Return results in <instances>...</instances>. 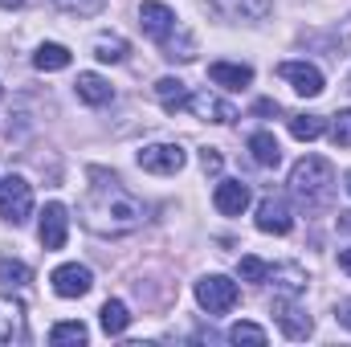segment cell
I'll list each match as a JSON object with an SVG mask.
<instances>
[{
  "mask_svg": "<svg viewBox=\"0 0 351 347\" xmlns=\"http://www.w3.org/2000/svg\"><path fill=\"white\" fill-rule=\"evenodd\" d=\"M90 176H94L98 184H90L86 200H82V221H86L94 233H102V237L135 233V229L143 225V204H139L114 176L98 172V168Z\"/></svg>",
  "mask_w": 351,
  "mask_h": 347,
  "instance_id": "6da1fadb",
  "label": "cell"
},
{
  "mask_svg": "<svg viewBox=\"0 0 351 347\" xmlns=\"http://www.w3.org/2000/svg\"><path fill=\"white\" fill-rule=\"evenodd\" d=\"M335 188V168L323 160V156H302L290 172V192L302 200V204H323Z\"/></svg>",
  "mask_w": 351,
  "mask_h": 347,
  "instance_id": "7a4b0ae2",
  "label": "cell"
},
{
  "mask_svg": "<svg viewBox=\"0 0 351 347\" xmlns=\"http://www.w3.org/2000/svg\"><path fill=\"white\" fill-rule=\"evenodd\" d=\"M237 298H241V290H237V282L225 278V274H204V278L196 282V302H200L208 315H225V311H233Z\"/></svg>",
  "mask_w": 351,
  "mask_h": 347,
  "instance_id": "3957f363",
  "label": "cell"
},
{
  "mask_svg": "<svg viewBox=\"0 0 351 347\" xmlns=\"http://www.w3.org/2000/svg\"><path fill=\"white\" fill-rule=\"evenodd\" d=\"M33 213V184L25 176H8L0 180V221L8 225H25Z\"/></svg>",
  "mask_w": 351,
  "mask_h": 347,
  "instance_id": "277c9868",
  "label": "cell"
},
{
  "mask_svg": "<svg viewBox=\"0 0 351 347\" xmlns=\"http://www.w3.org/2000/svg\"><path fill=\"white\" fill-rule=\"evenodd\" d=\"M184 164H188V152L180 143H147L139 152V168L152 176H176Z\"/></svg>",
  "mask_w": 351,
  "mask_h": 347,
  "instance_id": "5b68a950",
  "label": "cell"
},
{
  "mask_svg": "<svg viewBox=\"0 0 351 347\" xmlns=\"http://www.w3.org/2000/svg\"><path fill=\"white\" fill-rule=\"evenodd\" d=\"M274 319H278L286 339H311L315 335V319L298 307V298H274Z\"/></svg>",
  "mask_w": 351,
  "mask_h": 347,
  "instance_id": "8992f818",
  "label": "cell"
},
{
  "mask_svg": "<svg viewBox=\"0 0 351 347\" xmlns=\"http://www.w3.org/2000/svg\"><path fill=\"white\" fill-rule=\"evenodd\" d=\"M37 237H41V246H45V250H62V246H66V237H70V213H66V204L49 200V204L41 208Z\"/></svg>",
  "mask_w": 351,
  "mask_h": 347,
  "instance_id": "52a82bcc",
  "label": "cell"
},
{
  "mask_svg": "<svg viewBox=\"0 0 351 347\" xmlns=\"http://www.w3.org/2000/svg\"><path fill=\"white\" fill-rule=\"evenodd\" d=\"M49 282H53V294L82 298V294H90V286H94V274H90L86 265H78V261H66V265H58L49 274Z\"/></svg>",
  "mask_w": 351,
  "mask_h": 347,
  "instance_id": "ba28073f",
  "label": "cell"
},
{
  "mask_svg": "<svg viewBox=\"0 0 351 347\" xmlns=\"http://www.w3.org/2000/svg\"><path fill=\"white\" fill-rule=\"evenodd\" d=\"M278 74L298 90L302 98H315V94H323V86H327V82H323V70H319V66H311V62H282V66H278Z\"/></svg>",
  "mask_w": 351,
  "mask_h": 347,
  "instance_id": "9c48e42d",
  "label": "cell"
},
{
  "mask_svg": "<svg viewBox=\"0 0 351 347\" xmlns=\"http://www.w3.org/2000/svg\"><path fill=\"white\" fill-rule=\"evenodd\" d=\"M258 229L262 233H274V237H286L294 229V217H290V204L282 196H265L258 204Z\"/></svg>",
  "mask_w": 351,
  "mask_h": 347,
  "instance_id": "30bf717a",
  "label": "cell"
},
{
  "mask_svg": "<svg viewBox=\"0 0 351 347\" xmlns=\"http://www.w3.org/2000/svg\"><path fill=\"white\" fill-rule=\"evenodd\" d=\"M265 282L278 290V298H298L306 290V270L298 261H282V265H269Z\"/></svg>",
  "mask_w": 351,
  "mask_h": 347,
  "instance_id": "8fae6325",
  "label": "cell"
},
{
  "mask_svg": "<svg viewBox=\"0 0 351 347\" xmlns=\"http://www.w3.org/2000/svg\"><path fill=\"white\" fill-rule=\"evenodd\" d=\"M139 25H143L147 37L164 41V37L176 29V12L168 8V4H160V0H143V4H139Z\"/></svg>",
  "mask_w": 351,
  "mask_h": 347,
  "instance_id": "7c38bea8",
  "label": "cell"
},
{
  "mask_svg": "<svg viewBox=\"0 0 351 347\" xmlns=\"http://www.w3.org/2000/svg\"><path fill=\"white\" fill-rule=\"evenodd\" d=\"M184 110H192V115L204 119V123H233V119H237V110H233L229 102H221L217 94H208V90L188 94V106H184Z\"/></svg>",
  "mask_w": 351,
  "mask_h": 347,
  "instance_id": "4fadbf2b",
  "label": "cell"
},
{
  "mask_svg": "<svg viewBox=\"0 0 351 347\" xmlns=\"http://www.w3.org/2000/svg\"><path fill=\"white\" fill-rule=\"evenodd\" d=\"M213 204H217V213H225V217H241V213L250 208V184H241V180H221L217 192H213Z\"/></svg>",
  "mask_w": 351,
  "mask_h": 347,
  "instance_id": "5bb4252c",
  "label": "cell"
},
{
  "mask_svg": "<svg viewBox=\"0 0 351 347\" xmlns=\"http://www.w3.org/2000/svg\"><path fill=\"white\" fill-rule=\"evenodd\" d=\"M21 339H25V307L0 294V344H21Z\"/></svg>",
  "mask_w": 351,
  "mask_h": 347,
  "instance_id": "9a60e30c",
  "label": "cell"
},
{
  "mask_svg": "<svg viewBox=\"0 0 351 347\" xmlns=\"http://www.w3.org/2000/svg\"><path fill=\"white\" fill-rule=\"evenodd\" d=\"M208 78L225 90H241V86L254 82V70L241 66V62H213V66H208Z\"/></svg>",
  "mask_w": 351,
  "mask_h": 347,
  "instance_id": "2e32d148",
  "label": "cell"
},
{
  "mask_svg": "<svg viewBox=\"0 0 351 347\" xmlns=\"http://www.w3.org/2000/svg\"><path fill=\"white\" fill-rule=\"evenodd\" d=\"M74 90H78V98H82L86 106H106V102L114 98V90H110V82H106L102 74H78Z\"/></svg>",
  "mask_w": 351,
  "mask_h": 347,
  "instance_id": "e0dca14e",
  "label": "cell"
},
{
  "mask_svg": "<svg viewBox=\"0 0 351 347\" xmlns=\"http://www.w3.org/2000/svg\"><path fill=\"white\" fill-rule=\"evenodd\" d=\"M33 66H37V70H45V74H58V70H66V66H70V49H66V45H58V41H45V45H37Z\"/></svg>",
  "mask_w": 351,
  "mask_h": 347,
  "instance_id": "ac0fdd59",
  "label": "cell"
},
{
  "mask_svg": "<svg viewBox=\"0 0 351 347\" xmlns=\"http://www.w3.org/2000/svg\"><path fill=\"white\" fill-rule=\"evenodd\" d=\"M250 152H254V164H262V168H278V160H282V147H278V139L269 131L250 135Z\"/></svg>",
  "mask_w": 351,
  "mask_h": 347,
  "instance_id": "d6986e66",
  "label": "cell"
},
{
  "mask_svg": "<svg viewBox=\"0 0 351 347\" xmlns=\"http://www.w3.org/2000/svg\"><path fill=\"white\" fill-rule=\"evenodd\" d=\"M156 98H160V106H164L168 115H176V110L188 106V86H184L180 78H160V82H156Z\"/></svg>",
  "mask_w": 351,
  "mask_h": 347,
  "instance_id": "ffe728a7",
  "label": "cell"
},
{
  "mask_svg": "<svg viewBox=\"0 0 351 347\" xmlns=\"http://www.w3.org/2000/svg\"><path fill=\"white\" fill-rule=\"evenodd\" d=\"M98 323H102V331H106V335H123V331H127V323H131L127 302L106 298V302H102V311H98Z\"/></svg>",
  "mask_w": 351,
  "mask_h": 347,
  "instance_id": "44dd1931",
  "label": "cell"
},
{
  "mask_svg": "<svg viewBox=\"0 0 351 347\" xmlns=\"http://www.w3.org/2000/svg\"><path fill=\"white\" fill-rule=\"evenodd\" d=\"M160 45H164V58H172V62H192L196 58V37L188 29H180V33L172 29Z\"/></svg>",
  "mask_w": 351,
  "mask_h": 347,
  "instance_id": "7402d4cb",
  "label": "cell"
},
{
  "mask_svg": "<svg viewBox=\"0 0 351 347\" xmlns=\"http://www.w3.org/2000/svg\"><path fill=\"white\" fill-rule=\"evenodd\" d=\"M290 135H294L298 143H311V139L327 135V119H323V115H294V119H290Z\"/></svg>",
  "mask_w": 351,
  "mask_h": 347,
  "instance_id": "603a6c76",
  "label": "cell"
},
{
  "mask_svg": "<svg viewBox=\"0 0 351 347\" xmlns=\"http://www.w3.org/2000/svg\"><path fill=\"white\" fill-rule=\"evenodd\" d=\"M29 278H33V270H29L25 261L0 258V286H4V290H21V286H29Z\"/></svg>",
  "mask_w": 351,
  "mask_h": 347,
  "instance_id": "cb8c5ba5",
  "label": "cell"
},
{
  "mask_svg": "<svg viewBox=\"0 0 351 347\" xmlns=\"http://www.w3.org/2000/svg\"><path fill=\"white\" fill-rule=\"evenodd\" d=\"M90 331L86 323H78V319H70V323H58L53 331H49V344L53 347H66V344H86Z\"/></svg>",
  "mask_w": 351,
  "mask_h": 347,
  "instance_id": "d4e9b609",
  "label": "cell"
},
{
  "mask_svg": "<svg viewBox=\"0 0 351 347\" xmlns=\"http://www.w3.org/2000/svg\"><path fill=\"white\" fill-rule=\"evenodd\" d=\"M94 58H98V62H123V58H127V41H123L119 33H102V37L94 41Z\"/></svg>",
  "mask_w": 351,
  "mask_h": 347,
  "instance_id": "484cf974",
  "label": "cell"
},
{
  "mask_svg": "<svg viewBox=\"0 0 351 347\" xmlns=\"http://www.w3.org/2000/svg\"><path fill=\"white\" fill-rule=\"evenodd\" d=\"M229 344H265V327H258V323H233L229 327Z\"/></svg>",
  "mask_w": 351,
  "mask_h": 347,
  "instance_id": "4316f807",
  "label": "cell"
},
{
  "mask_svg": "<svg viewBox=\"0 0 351 347\" xmlns=\"http://www.w3.org/2000/svg\"><path fill=\"white\" fill-rule=\"evenodd\" d=\"M265 274H269V265L262 258H241L237 261V278L241 282H265Z\"/></svg>",
  "mask_w": 351,
  "mask_h": 347,
  "instance_id": "83f0119b",
  "label": "cell"
},
{
  "mask_svg": "<svg viewBox=\"0 0 351 347\" xmlns=\"http://www.w3.org/2000/svg\"><path fill=\"white\" fill-rule=\"evenodd\" d=\"M331 139H335V147H351V110H339V115H335Z\"/></svg>",
  "mask_w": 351,
  "mask_h": 347,
  "instance_id": "f1b7e54d",
  "label": "cell"
},
{
  "mask_svg": "<svg viewBox=\"0 0 351 347\" xmlns=\"http://www.w3.org/2000/svg\"><path fill=\"white\" fill-rule=\"evenodd\" d=\"M53 4L66 8V12H78V16H94L102 8V0H53Z\"/></svg>",
  "mask_w": 351,
  "mask_h": 347,
  "instance_id": "f546056e",
  "label": "cell"
},
{
  "mask_svg": "<svg viewBox=\"0 0 351 347\" xmlns=\"http://www.w3.org/2000/svg\"><path fill=\"white\" fill-rule=\"evenodd\" d=\"M221 164H225V160H221V152H217V147H204V152H200V168H204V172H221Z\"/></svg>",
  "mask_w": 351,
  "mask_h": 347,
  "instance_id": "4dcf8cb0",
  "label": "cell"
},
{
  "mask_svg": "<svg viewBox=\"0 0 351 347\" xmlns=\"http://www.w3.org/2000/svg\"><path fill=\"white\" fill-rule=\"evenodd\" d=\"M335 319H339V327L351 331V298H339V302H335Z\"/></svg>",
  "mask_w": 351,
  "mask_h": 347,
  "instance_id": "1f68e13d",
  "label": "cell"
},
{
  "mask_svg": "<svg viewBox=\"0 0 351 347\" xmlns=\"http://www.w3.org/2000/svg\"><path fill=\"white\" fill-rule=\"evenodd\" d=\"M254 110H258V115H278V102H269V98H262V102H258Z\"/></svg>",
  "mask_w": 351,
  "mask_h": 347,
  "instance_id": "d6a6232c",
  "label": "cell"
},
{
  "mask_svg": "<svg viewBox=\"0 0 351 347\" xmlns=\"http://www.w3.org/2000/svg\"><path fill=\"white\" fill-rule=\"evenodd\" d=\"M339 270L351 274V246H348V250H339Z\"/></svg>",
  "mask_w": 351,
  "mask_h": 347,
  "instance_id": "836d02e7",
  "label": "cell"
},
{
  "mask_svg": "<svg viewBox=\"0 0 351 347\" xmlns=\"http://www.w3.org/2000/svg\"><path fill=\"white\" fill-rule=\"evenodd\" d=\"M25 0H0V8H21Z\"/></svg>",
  "mask_w": 351,
  "mask_h": 347,
  "instance_id": "e575fe53",
  "label": "cell"
},
{
  "mask_svg": "<svg viewBox=\"0 0 351 347\" xmlns=\"http://www.w3.org/2000/svg\"><path fill=\"white\" fill-rule=\"evenodd\" d=\"M343 184H348V192H351V172H348V176H343Z\"/></svg>",
  "mask_w": 351,
  "mask_h": 347,
  "instance_id": "d590c367",
  "label": "cell"
}]
</instances>
